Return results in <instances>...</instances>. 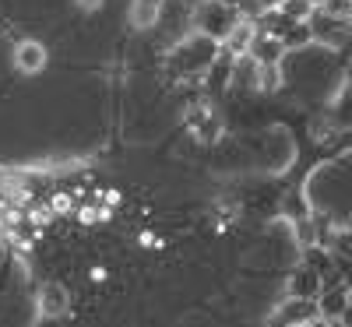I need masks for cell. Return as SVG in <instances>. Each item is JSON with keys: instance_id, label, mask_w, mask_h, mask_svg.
Masks as SVG:
<instances>
[{"instance_id": "3", "label": "cell", "mask_w": 352, "mask_h": 327, "mask_svg": "<svg viewBox=\"0 0 352 327\" xmlns=\"http://www.w3.org/2000/svg\"><path fill=\"white\" fill-rule=\"evenodd\" d=\"M317 300H303V295H289L282 303V310L275 313L272 327H300V324H310L317 317Z\"/></svg>"}, {"instance_id": "17", "label": "cell", "mask_w": 352, "mask_h": 327, "mask_svg": "<svg viewBox=\"0 0 352 327\" xmlns=\"http://www.w3.org/2000/svg\"><path fill=\"white\" fill-rule=\"evenodd\" d=\"M338 320H342V324H345V327H352V303H349V306H345V310H342V317H338Z\"/></svg>"}, {"instance_id": "4", "label": "cell", "mask_w": 352, "mask_h": 327, "mask_svg": "<svg viewBox=\"0 0 352 327\" xmlns=\"http://www.w3.org/2000/svg\"><path fill=\"white\" fill-rule=\"evenodd\" d=\"M320 289H324V271L314 264V260H303L296 271H292V282H289V295H303V300H317Z\"/></svg>"}, {"instance_id": "14", "label": "cell", "mask_w": 352, "mask_h": 327, "mask_svg": "<svg viewBox=\"0 0 352 327\" xmlns=\"http://www.w3.org/2000/svg\"><path fill=\"white\" fill-rule=\"evenodd\" d=\"M282 43H285V49H296V46H303V43H314L310 25H307V21H296V25H292L289 32L282 36Z\"/></svg>"}, {"instance_id": "5", "label": "cell", "mask_w": 352, "mask_h": 327, "mask_svg": "<svg viewBox=\"0 0 352 327\" xmlns=\"http://www.w3.org/2000/svg\"><path fill=\"white\" fill-rule=\"evenodd\" d=\"M187 127H190V134L197 137V141H215L219 134H222V116L215 113V109H208V106H194L190 113H187Z\"/></svg>"}, {"instance_id": "13", "label": "cell", "mask_w": 352, "mask_h": 327, "mask_svg": "<svg viewBox=\"0 0 352 327\" xmlns=\"http://www.w3.org/2000/svg\"><path fill=\"white\" fill-rule=\"evenodd\" d=\"M331 120H335V127H349L352 124V81H349L345 92L338 95V102L331 109Z\"/></svg>"}, {"instance_id": "16", "label": "cell", "mask_w": 352, "mask_h": 327, "mask_svg": "<svg viewBox=\"0 0 352 327\" xmlns=\"http://www.w3.org/2000/svg\"><path fill=\"white\" fill-rule=\"evenodd\" d=\"M257 4H261V11H272V8H282L285 0H257Z\"/></svg>"}, {"instance_id": "11", "label": "cell", "mask_w": 352, "mask_h": 327, "mask_svg": "<svg viewBox=\"0 0 352 327\" xmlns=\"http://www.w3.org/2000/svg\"><path fill=\"white\" fill-rule=\"evenodd\" d=\"M39 306H43V313H53V317L67 313V292L56 285V282L43 285V292H39Z\"/></svg>"}, {"instance_id": "15", "label": "cell", "mask_w": 352, "mask_h": 327, "mask_svg": "<svg viewBox=\"0 0 352 327\" xmlns=\"http://www.w3.org/2000/svg\"><path fill=\"white\" fill-rule=\"evenodd\" d=\"M278 84H282L278 64H272V67H261V64H257V88H264V92H275Z\"/></svg>"}, {"instance_id": "7", "label": "cell", "mask_w": 352, "mask_h": 327, "mask_svg": "<svg viewBox=\"0 0 352 327\" xmlns=\"http://www.w3.org/2000/svg\"><path fill=\"white\" fill-rule=\"evenodd\" d=\"M352 303V292H349V285H342V282H331V285H324L320 289V300H317V310H320V317H342V310Z\"/></svg>"}, {"instance_id": "6", "label": "cell", "mask_w": 352, "mask_h": 327, "mask_svg": "<svg viewBox=\"0 0 352 327\" xmlns=\"http://www.w3.org/2000/svg\"><path fill=\"white\" fill-rule=\"evenodd\" d=\"M289 49H285V43L278 39V36H254V43H250V49H247V56L254 64H261V67H272V64H282V56H285Z\"/></svg>"}, {"instance_id": "9", "label": "cell", "mask_w": 352, "mask_h": 327, "mask_svg": "<svg viewBox=\"0 0 352 327\" xmlns=\"http://www.w3.org/2000/svg\"><path fill=\"white\" fill-rule=\"evenodd\" d=\"M14 64L21 74H39L46 67V46L36 43V39H21L14 46Z\"/></svg>"}, {"instance_id": "2", "label": "cell", "mask_w": 352, "mask_h": 327, "mask_svg": "<svg viewBox=\"0 0 352 327\" xmlns=\"http://www.w3.org/2000/svg\"><path fill=\"white\" fill-rule=\"evenodd\" d=\"M310 32H314V43H328V46H342L345 39H352V18H335L328 11H314L310 14Z\"/></svg>"}, {"instance_id": "8", "label": "cell", "mask_w": 352, "mask_h": 327, "mask_svg": "<svg viewBox=\"0 0 352 327\" xmlns=\"http://www.w3.org/2000/svg\"><path fill=\"white\" fill-rule=\"evenodd\" d=\"M254 36H257V28H254V21H236L229 28V36L219 43V49L222 53H229L232 60H236V56H247V49H250V43H254Z\"/></svg>"}, {"instance_id": "12", "label": "cell", "mask_w": 352, "mask_h": 327, "mask_svg": "<svg viewBox=\"0 0 352 327\" xmlns=\"http://www.w3.org/2000/svg\"><path fill=\"white\" fill-rule=\"evenodd\" d=\"M278 11H282L289 21H310V14L317 11V4H314V0H285Z\"/></svg>"}, {"instance_id": "10", "label": "cell", "mask_w": 352, "mask_h": 327, "mask_svg": "<svg viewBox=\"0 0 352 327\" xmlns=\"http://www.w3.org/2000/svg\"><path fill=\"white\" fill-rule=\"evenodd\" d=\"M162 14V0H134L131 8V25L134 28H152Z\"/></svg>"}, {"instance_id": "1", "label": "cell", "mask_w": 352, "mask_h": 327, "mask_svg": "<svg viewBox=\"0 0 352 327\" xmlns=\"http://www.w3.org/2000/svg\"><path fill=\"white\" fill-rule=\"evenodd\" d=\"M236 21H240V14L229 0H201V4L194 8V28L212 43H222Z\"/></svg>"}]
</instances>
